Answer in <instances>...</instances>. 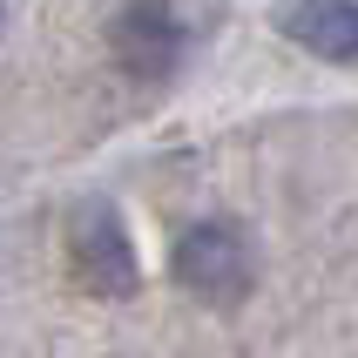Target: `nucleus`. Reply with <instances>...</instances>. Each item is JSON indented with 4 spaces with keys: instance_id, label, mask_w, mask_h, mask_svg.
Listing matches in <instances>:
<instances>
[{
    "instance_id": "obj_1",
    "label": "nucleus",
    "mask_w": 358,
    "mask_h": 358,
    "mask_svg": "<svg viewBox=\"0 0 358 358\" xmlns=\"http://www.w3.org/2000/svg\"><path fill=\"white\" fill-rule=\"evenodd\" d=\"M169 278L210 311H237L257 291V243L237 217H203L189 223L169 250Z\"/></svg>"
},
{
    "instance_id": "obj_2",
    "label": "nucleus",
    "mask_w": 358,
    "mask_h": 358,
    "mask_svg": "<svg viewBox=\"0 0 358 358\" xmlns=\"http://www.w3.org/2000/svg\"><path fill=\"white\" fill-rule=\"evenodd\" d=\"M68 278L88 291V298H136L142 291V257H136V237L108 196H88L68 210Z\"/></svg>"
},
{
    "instance_id": "obj_3",
    "label": "nucleus",
    "mask_w": 358,
    "mask_h": 358,
    "mask_svg": "<svg viewBox=\"0 0 358 358\" xmlns=\"http://www.w3.org/2000/svg\"><path fill=\"white\" fill-rule=\"evenodd\" d=\"M108 55L129 81H169L189 55V34L169 0H122L108 14Z\"/></svg>"
},
{
    "instance_id": "obj_4",
    "label": "nucleus",
    "mask_w": 358,
    "mask_h": 358,
    "mask_svg": "<svg viewBox=\"0 0 358 358\" xmlns=\"http://www.w3.org/2000/svg\"><path fill=\"white\" fill-rule=\"evenodd\" d=\"M278 27L284 41H298L304 55L352 68L358 61V7L352 0H278Z\"/></svg>"
},
{
    "instance_id": "obj_5",
    "label": "nucleus",
    "mask_w": 358,
    "mask_h": 358,
    "mask_svg": "<svg viewBox=\"0 0 358 358\" xmlns=\"http://www.w3.org/2000/svg\"><path fill=\"white\" fill-rule=\"evenodd\" d=\"M0 27H7V20H0Z\"/></svg>"
}]
</instances>
